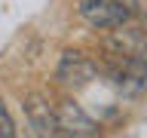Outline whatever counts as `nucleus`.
Instances as JSON below:
<instances>
[{"mask_svg":"<svg viewBox=\"0 0 147 138\" xmlns=\"http://www.w3.org/2000/svg\"><path fill=\"white\" fill-rule=\"evenodd\" d=\"M104 49L110 52V58H123V62H135L147 68V28L144 25H123L113 28L104 37Z\"/></svg>","mask_w":147,"mask_h":138,"instance_id":"nucleus-1","label":"nucleus"},{"mask_svg":"<svg viewBox=\"0 0 147 138\" xmlns=\"http://www.w3.org/2000/svg\"><path fill=\"white\" fill-rule=\"evenodd\" d=\"M77 12H80V18L86 22V25L98 28V31L123 28L129 18H132L123 0H80Z\"/></svg>","mask_w":147,"mask_h":138,"instance_id":"nucleus-2","label":"nucleus"},{"mask_svg":"<svg viewBox=\"0 0 147 138\" xmlns=\"http://www.w3.org/2000/svg\"><path fill=\"white\" fill-rule=\"evenodd\" d=\"M98 77V64L92 62L89 55H83L80 49H64L55 68V80L67 86V89H83Z\"/></svg>","mask_w":147,"mask_h":138,"instance_id":"nucleus-3","label":"nucleus"},{"mask_svg":"<svg viewBox=\"0 0 147 138\" xmlns=\"http://www.w3.org/2000/svg\"><path fill=\"white\" fill-rule=\"evenodd\" d=\"M55 123L64 138H101V126L77 104L74 98L58 101L55 108Z\"/></svg>","mask_w":147,"mask_h":138,"instance_id":"nucleus-4","label":"nucleus"},{"mask_svg":"<svg viewBox=\"0 0 147 138\" xmlns=\"http://www.w3.org/2000/svg\"><path fill=\"white\" fill-rule=\"evenodd\" d=\"M25 110H28V123L34 129V138H64L58 132V123H55V108L43 95H28Z\"/></svg>","mask_w":147,"mask_h":138,"instance_id":"nucleus-5","label":"nucleus"},{"mask_svg":"<svg viewBox=\"0 0 147 138\" xmlns=\"http://www.w3.org/2000/svg\"><path fill=\"white\" fill-rule=\"evenodd\" d=\"M0 138H16V120L3 98H0Z\"/></svg>","mask_w":147,"mask_h":138,"instance_id":"nucleus-6","label":"nucleus"}]
</instances>
